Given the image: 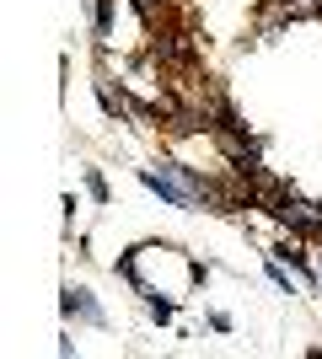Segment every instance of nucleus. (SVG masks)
Returning a JSON list of instances; mask_svg holds the SVG:
<instances>
[{
  "label": "nucleus",
  "instance_id": "1",
  "mask_svg": "<svg viewBox=\"0 0 322 359\" xmlns=\"http://www.w3.org/2000/svg\"><path fill=\"white\" fill-rule=\"evenodd\" d=\"M65 311H81L86 322H102V311H97L92 300H86V290H70V295H65Z\"/></svg>",
  "mask_w": 322,
  "mask_h": 359
}]
</instances>
